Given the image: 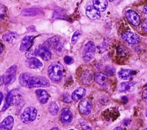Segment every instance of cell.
<instances>
[{
    "mask_svg": "<svg viewBox=\"0 0 147 130\" xmlns=\"http://www.w3.org/2000/svg\"><path fill=\"white\" fill-rule=\"evenodd\" d=\"M20 84L26 88L38 87H48L50 85L49 80L42 76H33L29 73H21L18 78Z\"/></svg>",
    "mask_w": 147,
    "mask_h": 130,
    "instance_id": "6da1fadb",
    "label": "cell"
},
{
    "mask_svg": "<svg viewBox=\"0 0 147 130\" xmlns=\"http://www.w3.org/2000/svg\"><path fill=\"white\" fill-rule=\"evenodd\" d=\"M64 72L63 65L59 62H52L48 67V74L51 80L59 81L62 78Z\"/></svg>",
    "mask_w": 147,
    "mask_h": 130,
    "instance_id": "7a4b0ae2",
    "label": "cell"
},
{
    "mask_svg": "<svg viewBox=\"0 0 147 130\" xmlns=\"http://www.w3.org/2000/svg\"><path fill=\"white\" fill-rule=\"evenodd\" d=\"M37 115V109L33 107H29L24 109L21 115L20 119L22 123L29 124L36 119Z\"/></svg>",
    "mask_w": 147,
    "mask_h": 130,
    "instance_id": "3957f363",
    "label": "cell"
},
{
    "mask_svg": "<svg viewBox=\"0 0 147 130\" xmlns=\"http://www.w3.org/2000/svg\"><path fill=\"white\" fill-rule=\"evenodd\" d=\"M95 53V45L92 41H88L84 45L82 57L85 62L90 61L92 59Z\"/></svg>",
    "mask_w": 147,
    "mask_h": 130,
    "instance_id": "277c9868",
    "label": "cell"
},
{
    "mask_svg": "<svg viewBox=\"0 0 147 130\" xmlns=\"http://www.w3.org/2000/svg\"><path fill=\"white\" fill-rule=\"evenodd\" d=\"M17 71V66L16 65L11 66L6 70L5 74L3 76V84L5 85L11 84L14 81L16 77Z\"/></svg>",
    "mask_w": 147,
    "mask_h": 130,
    "instance_id": "5b68a950",
    "label": "cell"
},
{
    "mask_svg": "<svg viewBox=\"0 0 147 130\" xmlns=\"http://www.w3.org/2000/svg\"><path fill=\"white\" fill-rule=\"evenodd\" d=\"M21 99V94L18 89H14L8 92L6 97V103L9 106L17 104Z\"/></svg>",
    "mask_w": 147,
    "mask_h": 130,
    "instance_id": "8992f818",
    "label": "cell"
},
{
    "mask_svg": "<svg viewBox=\"0 0 147 130\" xmlns=\"http://www.w3.org/2000/svg\"><path fill=\"white\" fill-rule=\"evenodd\" d=\"M34 54L35 56L41 57L45 61H49L52 57V53L49 49L46 48L42 45L36 48Z\"/></svg>",
    "mask_w": 147,
    "mask_h": 130,
    "instance_id": "52a82bcc",
    "label": "cell"
},
{
    "mask_svg": "<svg viewBox=\"0 0 147 130\" xmlns=\"http://www.w3.org/2000/svg\"><path fill=\"white\" fill-rule=\"evenodd\" d=\"M122 40L130 44H137L140 41V37L131 31H125L122 34Z\"/></svg>",
    "mask_w": 147,
    "mask_h": 130,
    "instance_id": "ba28073f",
    "label": "cell"
},
{
    "mask_svg": "<svg viewBox=\"0 0 147 130\" xmlns=\"http://www.w3.org/2000/svg\"><path fill=\"white\" fill-rule=\"evenodd\" d=\"M42 45L48 49L52 48L56 50H60L62 48V43L57 37H52L48 38L43 43Z\"/></svg>",
    "mask_w": 147,
    "mask_h": 130,
    "instance_id": "9c48e42d",
    "label": "cell"
},
{
    "mask_svg": "<svg viewBox=\"0 0 147 130\" xmlns=\"http://www.w3.org/2000/svg\"><path fill=\"white\" fill-rule=\"evenodd\" d=\"M125 16L127 21L135 26H138L140 23V18L139 15L131 10H127L125 13Z\"/></svg>",
    "mask_w": 147,
    "mask_h": 130,
    "instance_id": "30bf717a",
    "label": "cell"
},
{
    "mask_svg": "<svg viewBox=\"0 0 147 130\" xmlns=\"http://www.w3.org/2000/svg\"><path fill=\"white\" fill-rule=\"evenodd\" d=\"M92 71L89 69H85L80 75V81L84 85H90L93 80Z\"/></svg>",
    "mask_w": 147,
    "mask_h": 130,
    "instance_id": "8fae6325",
    "label": "cell"
},
{
    "mask_svg": "<svg viewBox=\"0 0 147 130\" xmlns=\"http://www.w3.org/2000/svg\"><path fill=\"white\" fill-rule=\"evenodd\" d=\"M33 39H34L33 36H26L24 37L21 42L20 50L22 52H25L28 51L32 45Z\"/></svg>",
    "mask_w": 147,
    "mask_h": 130,
    "instance_id": "7c38bea8",
    "label": "cell"
},
{
    "mask_svg": "<svg viewBox=\"0 0 147 130\" xmlns=\"http://www.w3.org/2000/svg\"><path fill=\"white\" fill-rule=\"evenodd\" d=\"M80 112L84 115H88L91 110V101L87 99H83L79 104Z\"/></svg>",
    "mask_w": 147,
    "mask_h": 130,
    "instance_id": "4fadbf2b",
    "label": "cell"
},
{
    "mask_svg": "<svg viewBox=\"0 0 147 130\" xmlns=\"http://www.w3.org/2000/svg\"><path fill=\"white\" fill-rule=\"evenodd\" d=\"M87 16L91 19H98L100 17V13L93 6H88L86 9Z\"/></svg>",
    "mask_w": 147,
    "mask_h": 130,
    "instance_id": "5bb4252c",
    "label": "cell"
},
{
    "mask_svg": "<svg viewBox=\"0 0 147 130\" xmlns=\"http://www.w3.org/2000/svg\"><path fill=\"white\" fill-rule=\"evenodd\" d=\"M14 125V118L11 116H8L0 124V129L10 130Z\"/></svg>",
    "mask_w": 147,
    "mask_h": 130,
    "instance_id": "9a60e30c",
    "label": "cell"
},
{
    "mask_svg": "<svg viewBox=\"0 0 147 130\" xmlns=\"http://www.w3.org/2000/svg\"><path fill=\"white\" fill-rule=\"evenodd\" d=\"M60 117L63 123L67 124L71 121L73 116L71 111L69 109L65 108L61 110Z\"/></svg>",
    "mask_w": 147,
    "mask_h": 130,
    "instance_id": "2e32d148",
    "label": "cell"
},
{
    "mask_svg": "<svg viewBox=\"0 0 147 130\" xmlns=\"http://www.w3.org/2000/svg\"><path fill=\"white\" fill-rule=\"evenodd\" d=\"M36 94L40 103L43 104L47 103L50 97L48 93L46 90L41 89H37L36 90Z\"/></svg>",
    "mask_w": 147,
    "mask_h": 130,
    "instance_id": "e0dca14e",
    "label": "cell"
},
{
    "mask_svg": "<svg viewBox=\"0 0 147 130\" xmlns=\"http://www.w3.org/2000/svg\"><path fill=\"white\" fill-rule=\"evenodd\" d=\"M136 84L135 82H123L119 84L118 90L121 92L133 91L136 88Z\"/></svg>",
    "mask_w": 147,
    "mask_h": 130,
    "instance_id": "ac0fdd59",
    "label": "cell"
},
{
    "mask_svg": "<svg viewBox=\"0 0 147 130\" xmlns=\"http://www.w3.org/2000/svg\"><path fill=\"white\" fill-rule=\"evenodd\" d=\"M26 64L28 66L30 69H39L42 66V62L38 58L33 57L28 58Z\"/></svg>",
    "mask_w": 147,
    "mask_h": 130,
    "instance_id": "d6986e66",
    "label": "cell"
},
{
    "mask_svg": "<svg viewBox=\"0 0 147 130\" xmlns=\"http://www.w3.org/2000/svg\"><path fill=\"white\" fill-rule=\"evenodd\" d=\"M86 93V90L83 88H79L74 90L71 95V98L73 100L77 101L83 98Z\"/></svg>",
    "mask_w": 147,
    "mask_h": 130,
    "instance_id": "ffe728a7",
    "label": "cell"
},
{
    "mask_svg": "<svg viewBox=\"0 0 147 130\" xmlns=\"http://www.w3.org/2000/svg\"><path fill=\"white\" fill-rule=\"evenodd\" d=\"M106 0H93V6L99 11H104L107 7Z\"/></svg>",
    "mask_w": 147,
    "mask_h": 130,
    "instance_id": "44dd1931",
    "label": "cell"
},
{
    "mask_svg": "<svg viewBox=\"0 0 147 130\" xmlns=\"http://www.w3.org/2000/svg\"><path fill=\"white\" fill-rule=\"evenodd\" d=\"M18 34L14 31H8L2 35V39L10 44H13L17 39Z\"/></svg>",
    "mask_w": 147,
    "mask_h": 130,
    "instance_id": "7402d4cb",
    "label": "cell"
},
{
    "mask_svg": "<svg viewBox=\"0 0 147 130\" xmlns=\"http://www.w3.org/2000/svg\"><path fill=\"white\" fill-rule=\"evenodd\" d=\"M41 13V10L39 8H29L26 9L22 11V15L26 17H32L40 14Z\"/></svg>",
    "mask_w": 147,
    "mask_h": 130,
    "instance_id": "603a6c76",
    "label": "cell"
},
{
    "mask_svg": "<svg viewBox=\"0 0 147 130\" xmlns=\"http://www.w3.org/2000/svg\"><path fill=\"white\" fill-rule=\"evenodd\" d=\"M135 73L134 71L130 69H123L118 73V77L122 80H129Z\"/></svg>",
    "mask_w": 147,
    "mask_h": 130,
    "instance_id": "cb8c5ba5",
    "label": "cell"
},
{
    "mask_svg": "<svg viewBox=\"0 0 147 130\" xmlns=\"http://www.w3.org/2000/svg\"><path fill=\"white\" fill-rule=\"evenodd\" d=\"M95 80L100 85H105L107 82V77L106 74L98 72L95 75Z\"/></svg>",
    "mask_w": 147,
    "mask_h": 130,
    "instance_id": "d4e9b609",
    "label": "cell"
},
{
    "mask_svg": "<svg viewBox=\"0 0 147 130\" xmlns=\"http://www.w3.org/2000/svg\"><path fill=\"white\" fill-rule=\"evenodd\" d=\"M59 109V107L58 105L55 102H52L49 104L48 106V110L49 112L52 115H55L57 113Z\"/></svg>",
    "mask_w": 147,
    "mask_h": 130,
    "instance_id": "484cf974",
    "label": "cell"
},
{
    "mask_svg": "<svg viewBox=\"0 0 147 130\" xmlns=\"http://www.w3.org/2000/svg\"><path fill=\"white\" fill-rule=\"evenodd\" d=\"M117 53L121 56H126L128 53L127 49L121 45H119L117 48Z\"/></svg>",
    "mask_w": 147,
    "mask_h": 130,
    "instance_id": "4316f807",
    "label": "cell"
},
{
    "mask_svg": "<svg viewBox=\"0 0 147 130\" xmlns=\"http://www.w3.org/2000/svg\"><path fill=\"white\" fill-rule=\"evenodd\" d=\"M81 32L79 30L76 31L72 35V39H71V42L72 44H75L78 40L79 36H80Z\"/></svg>",
    "mask_w": 147,
    "mask_h": 130,
    "instance_id": "83f0119b",
    "label": "cell"
},
{
    "mask_svg": "<svg viewBox=\"0 0 147 130\" xmlns=\"http://www.w3.org/2000/svg\"><path fill=\"white\" fill-rule=\"evenodd\" d=\"M6 9L3 5H0V21L3 19L6 15Z\"/></svg>",
    "mask_w": 147,
    "mask_h": 130,
    "instance_id": "f1b7e54d",
    "label": "cell"
},
{
    "mask_svg": "<svg viewBox=\"0 0 147 130\" xmlns=\"http://www.w3.org/2000/svg\"><path fill=\"white\" fill-rule=\"evenodd\" d=\"M64 62H65L66 64L69 65V64H72V63L74 62V59H73L71 57H70V56H65V57H64Z\"/></svg>",
    "mask_w": 147,
    "mask_h": 130,
    "instance_id": "f546056e",
    "label": "cell"
},
{
    "mask_svg": "<svg viewBox=\"0 0 147 130\" xmlns=\"http://www.w3.org/2000/svg\"><path fill=\"white\" fill-rule=\"evenodd\" d=\"M146 97H147V92H146V89H145L144 91L142 92V97L144 101H146Z\"/></svg>",
    "mask_w": 147,
    "mask_h": 130,
    "instance_id": "4dcf8cb0",
    "label": "cell"
},
{
    "mask_svg": "<svg viewBox=\"0 0 147 130\" xmlns=\"http://www.w3.org/2000/svg\"><path fill=\"white\" fill-rule=\"evenodd\" d=\"M63 99H64V101L67 103L70 102V97L68 94H64L63 95Z\"/></svg>",
    "mask_w": 147,
    "mask_h": 130,
    "instance_id": "1f68e13d",
    "label": "cell"
},
{
    "mask_svg": "<svg viewBox=\"0 0 147 130\" xmlns=\"http://www.w3.org/2000/svg\"><path fill=\"white\" fill-rule=\"evenodd\" d=\"M142 27L144 30V31L145 32H146V28H147V27H146V21H144L142 22Z\"/></svg>",
    "mask_w": 147,
    "mask_h": 130,
    "instance_id": "d6a6232c",
    "label": "cell"
},
{
    "mask_svg": "<svg viewBox=\"0 0 147 130\" xmlns=\"http://www.w3.org/2000/svg\"><path fill=\"white\" fill-rule=\"evenodd\" d=\"M122 100L123 101V103H124V104H126L128 101V99L126 96H123L122 97Z\"/></svg>",
    "mask_w": 147,
    "mask_h": 130,
    "instance_id": "836d02e7",
    "label": "cell"
},
{
    "mask_svg": "<svg viewBox=\"0 0 147 130\" xmlns=\"http://www.w3.org/2000/svg\"><path fill=\"white\" fill-rule=\"evenodd\" d=\"M10 106L8 105V104H7L6 103L4 105V106H3V108H2V111H5L6 109H7Z\"/></svg>",
    "mask_w": 147,
    "mask_h": 130,
    "instance_id": "e575fe53",
    "label": "cell"
},
{
    "mask_svg": "<svg viewBox=\"0 0 147 130\" xmlns=\"http://www.w3.org/2000/svg\"><path fill=\"white\" fill-rule=\"evenodd\" d=\"M3 93L0 91V105L2 103V101L3 100Z\"/></svg>",
    "mask_w": 147,
    "mask_h": 130,
    "instance_id": "d590c367",
    "label": "cell"
},
{
    "mask_svg": "<svg viewBox=\"0 0 147 130\" xmlns=\"http://www.w3.org/2000/svg\"><path fill=\"white\" fill-rule=\"evenodd\" d=\"M3 44H2V43L0 41V54L2 53V51H3Z\"/></svg>",
    "mask_w": 147,
    "mask_h": 130,
    "instance_id": "8d00e7d4",
    "label": "cell"
},
{
    "mask_svg": "<svg viewBox=\"0 0 147 130\" xmlns=\"http://www.w3.org/2000/svg\"><path fill=\"white\" fill-rule=\"evenodd\" d=\"M3 84V76H0V86Z\"/></svg>",
    "mask_w": 147,
    "mask_h": 130,
    "instance_id": "74e56055",
    "label": "cell"
},
{
    "mask_svg": "<svg viewBox=\"0 0 147 130\" xmlns=\"http://www.w3.org/2000/svg\"><path fill=\"white\" fill-rule=\"evenodd\" d=\"M114 129H121V130H123V129H125V128H122L121 127H116V128H114Z\"/></svg>",
    "mask_w": 147,
    "mask_h": 130,
    "instance_id": "f35d334b",
    "label": "cell"
},
{
    "mask_svg": "<svg viewBox=\"0 0 147 130\" xmlns=\"http://www.w3.org/2000/svg\"><path fill=\"white\" fill-rule=\"evenodd\" d=\"M144 11L145 13V14H146V7L145 6L144 8Z\"/></svg>",
    "mask_w": 147,
    "mask_h": 130,
    "instance_id": "ab89813d",
    "label": "cell"
},
{
    "mask_svg": "<svg viewBox=\"0 0 147 130\" xmlns=\"http://www.w3.org/2000/svg\"><path fill=\"white\" fill-rule=\"evenodd\" d=\"M58 129L57 128H52V129Z\"/></svg>",
    "mask_w": 147,
    "mask_h": 130,
    "instance_id": "60d3db41",
    "label": "cell"
}]
</instances>
